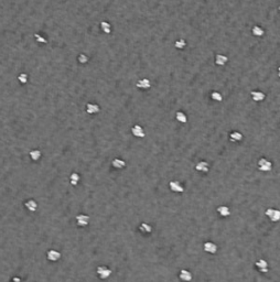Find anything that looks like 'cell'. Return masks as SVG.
I'll list each match as a JSON object with an SVG mask.
<instances>
[{
    "mask_svg": "<svg viewBox=\"0 0 280 282\" xmlns=\"http://www.w3.org/2000/svg\"><path fill=\"white\" fill-rule=\"evenodd\" d=\"M136 86L138 88H141V89H148V88L151 87V83L148 78H143L139 79V81L136 83Z\"/></svg>",
    "mask_w": 280,
    "mask_h": 282,
    "instance_id": "8fae6325",
    "label": "cell"
},
{
    "mask_svg": "<svg viewBox=\"0 0 280 282\" xmlns=\"http://www.w3.org/2000/svg\"><path fill=\"white\" fill-rule=\"evenodd\" d=\"M208 169H210V165H208V163L205 162V161H201V162H199L197 165H195V170L199 172H203V173L208 172Z\"/></svg>",
    "mask_w": 280,
    "mask_h": 282,
    "instance_id": "7c38bea8",
    "label": "cell"
},
{
    "mask_svg": "<svg viewBox=\"0 0 280 282\" xmlns=\"http://www.w3.org/2000/svg\"><path fill=\"white\" fill-rule=\"evenodd\" d=\"M256 267H257V269L260 271V272L262 273H267L269 271V268H268V262L266 261V260L264 259H260L258 260V261H256Z\"/></svg>",
    "mask_w": 280,
    "mask_h": 282,
    "instance_id": "8992f818",
    "label": "cell"
},
{
    "mask_svg": "<svg viewBox=\"0 0 280 282\" xmlns=\"http://www.w3.org/2000/svg\"><path fill=\"white\" fill-rule=\"evenodd\" d=\"M175 118H176V120H178L179 122H181V124H185V122L188 121V118H186L185 114L182 113V111H178L176 115H175Z\"/></svg>",
    "mask_w": 280,
    "mask_h": 282,
    "instance_id": "603a6c76",
    "label": "cell"
},
{
    "mask_svg": "<svg viewBox=\"0 0 280 282\" xmlns=\"http://www.w3.org/2000/svg\"><path fill=\"white\" fill-rule=\"evenodd\" d=\"M131 132H132V135L135 136V137H138V138H143L146 136L145 131H143V128L141 126H139V125H135V126L131 128Z\"/></svg>",
    "mask_w": 280,
    "mask_h": 282,
    "instance_id": "52a82bcc",
    "label": "cell"
},
{
    "mask_svg": "<svg viewBox=\"0 0 280 282\" xmlns=\"http://www.w3.org/2000/svg\"><path fill=\"white\" fill-rule=\"evenodd\" d=\"M79 175L77 173H72L71 174V176H70V181H71V184H73V185H77V183L79 182Z\"/></svg>",
    "mask_w": 280,
    "mask_h": 282,
    "instance_id": "d4e9b609",
    "label": "cell"
},
{
    "mask_svg": "<svg viewBox=\"0 0 280 282\" xmlns=\"http://www.w3.org/2000/svg\"><path fill=\"white\" fill-rule=\"evenodd\" d=\"M179 278H180L181 281L183 282H190L192 280V273L189 270H185V269H182L179 273Z\"/></svg>",
    "mask_w": 280,
    "mask_h": 282,
    "instance_id": "5b68a950",
    "label": "cell"
},
{
    "mask_svg": "<svg viewBox=\"0 0 280 282\" xmlns=\"http://www.w3.org/2000/svg\"><path fill=\"white\" fill-rule=\"evenodd\" d=\"M111 164H113V167L115 168V169H119V170L124 169V168L126 167V162H125L124 160H121V159H114Z\"/></svg>",
    "mask_w": 280,
    "mask_h": 282,
    "instance_id": "ac0fdd59",
    "label": "cell"
},
{
    "mask_svg": "<svg viewBox=\"0 0 280 282\" xmlns=\"http://www.w3.org/2000/svg\"><path fill=\"white\" fill-rule=\"evenodd\" d=\"M217 213H218L222 217H228L230 215L229 208H228L227 206H225V205L218 206V207H217Z\"/></svg>",
    "mask_w": 280,
    "mask_h": 282,
    "instance_id": "2e32d148",
    "label": "cell"
},
{
    "mask_svg": "<svg viewBox=\"0 0 280 282\" xmlns=\"http://www.w3.org/2000/svg\"><path fill=\"white\" fill-rule=\"evenodd\" d=\"M46 256H48V259L50 261H57L61 258V253L57 250H49Z\"/></svg>",
    "mask_w": 280,
    "mask_h": 282,
    "instance_id": "4fadbf2b",
    "label": "cell"
},
{
    "mask_svg": "<svg viewBox=\"0 0 280 282\" xmlns=\"http://www.w3.org/2000/svg\"><path fill=\"white\" fill-rule=\"evenodd\" d=\"M229 139L233 142H238V141L243 140V135L238 131H234V132L229 133Z\"/></svg>",
    "mask_w": 280,
    "mask_h": 282,
    "instance_id": "e0dca14e",
    "label": "cell"
},
{
    "mask_svg": "<svg viewBox=\"0 0 280 282\" xmlns=\"http://www.w3.org/2000/svg\"><path fill=\"white\" fill-rule=\"evenodd\" d=\"M78 62L81 64H86L88 62V57L85 54H79L78 55Z\"/></svg>",
    "mask_w": 280,
    "mask_h": 282,
    "instance_id": "f1b7e54d",
    "label": "cell"
},
{
    "mask_svg": "<svg viewBox=\"0 0 280 282\" xmlns=\"http://www.w3.org/2000/svg\"><path fill=\"white\" fill-rule=\"evenodd\" d=\"M86 111H87L88 114H90V115L97 114V113H100V106L96 105V104H92V103H89V104L86 105Z\"/></svg>",
    "mask_w": 280,
    "mask_h": 282,
    "instance_id": "5bb4252c",
    "label": "cell"
},
{
    "mask_svg": "<svg viewBox=\"0 0 280 282\" xmlns=\"http://www.w3.org/2000/svg\"><path fill=\"white\" fill-rule=\"evenodd\" d=\"M97 274L100 279H107V278L110 277L111 274V270L108 269L107 267L105 266H100L97 268Z\"/></svg>",
    "mask_w": 280,
    "mask_h": 282,
    "instance_id": "3957f363",
    "label": "cell"
},
{
    "mask_svg": "<svg viewBox=\"0 0 280 282\" xmlns=\"http://www.w3.org/2000/svg\"><path fill=\"white\" fill-rule=\"evenodd\" d=\"M185 45H186V42H185V40H183V39H179V40H176L175 43H174V46H175L176 49H184Z\"/></svg>",
    "mask_w": 280,
    "mask_h": 282,
    "instance_id": "484cf974",
    "label": "cell"
},
{
    "mask_svg": "<svg viewBox=\"0 0 280 282\" xmlns=\"http://www.w3.org/2000/svg\"><path fill=\"white\" fill-rule=\"evenodd\" d=\"M203 248H204V251L207 253H215L217 251V246L214 244V242H205V244L203 245Z\"/></svg>",
    "mask_w": 280,
    "mask_h": 282,
    "instance_id": "30bf717a",
    "label": "cell"
},
{
    "mask_svg": "<svg viewBox=\"0 0 280 282\" xmlns=\"http://www.w3.org/2000/svg\"><path fill=\"white\" fill-rule=\"evenodd\" d=\"M251 33L256 36H262L265 33V31L262 28L259 27V25H255V27H253V29H251Z\"/></svg>",
    "mask_w": 280,
    "mask_h": 282,
    "instance_id": "44dd1931",
    "label": "cell"
},
{
    "mask_svg": "<svg viewBox=\"0 0 280 282\" xmlns=\"http://www.w3.org/2000/svg\"><path fill=\"white\" fill-rule=\"evenodd\" d=\"M211 97H212V99L215 100V102H222V99H223V96H222V94L218 92H213Z\"/></svg>",
    "mask_w": 280,
    "mask_h": 282,
    "instance_id": "4316f807",
    "label": "cell"
},
{
    "mask_svg": "<svg viewBox=\"0 0 280 282\" xmlns=\"http://www.w3.org/2000/svg\"><path fill=\"white\" fill-rule=\"evenodd\" d=\"M279 10H280V6H279Z\"/></svg>",
    "mask_w": 280,
    "mask_h": 282,
    "instance_id": "1f68e13d",
    "label": "cell"
},
{
    "mask_svg": "<svg viewBox=\"0 0 280 282\" xmlns=\"http://www.w3.org/2000/svg\"><path fill=\"white\" fill-rule=\"evenodd\" d=\"M24 205H25V207H27V210H30V212H34V210H36V207H38V204H36V202L33 201V200L27 201Z\"/></svg>",
    "mask_w": 280,
    "mask_h": 282,
    "instance_id": "ffe728a7",
    "label": "cell"
},
{
    "mask_svg": "<svg viewBox=\"0 0 280 282\" xmlns=\"http://www.w3.org/2000/svg\"><path fill=\"white\" fill-rule=\"evenodd\" d=\"M41 156H42V153H41V151L38 149L31 150V151H30V158H31L33 161H38L39 159L41 158Z\"/></svg>",
    "mask_w": 280,
    "mask_h": 282,
    "instance_id": "7402d4cb",
    "label": "cell"
},
{
    "mask_svg": "<svg viewBox=\"0 0 280 282\" xmlns=\"http://www.w3.org/2000/svg\"><path fill=\"white\" fill-rule=\"evenodd\" d=\"M100 29H102L103 32H105V33H110L111 31V27L110 24H109L108 22H106V21H102L100 22Z\"/></svg>",
    "mask_w": 280,
    "mask_h": 282,
    "instance_id": "cb8c5ba5",
    "label": "cell"
},
{
    "mask_svg": "<svg viewBox=\"0 0 280 282\" xmlns=\"http://www.w3.org/2000/svg\"><path fill=\"white\" fill-rule=\"evenodd\" d=\"M169 187L170 190L174 193H183V191H184V187L179 181H171L169 183Z\"/></svg>",
    "mask_w": 280,
    "mask_h": 282,
    "instance_id": "277c9868",
    "label": "cell"
},
{
    "mask_svg": "<svg viewBox=\"0 0 280 282\" xmlns=\"http://www.w3.org/2000/svg\"><path fill=\"white\" fill-rule=\"evenodd\" d=\"M76 221H77V225L81 226V227H85V226L88 225L89 223V217L87 215H77L76 216Z\"/></svg>",
    "mask_w": 280,
    "mask_h": 282,
    "instance_id": "9c48e42d",
    "label": "cell"
},
{
    "mask_svg": "<svg viewBox=\"0 0 280 282\" xmlns=\"http://www.w3.org/2000/svg\"><path fill=\"white\" fill-rule=\"evenodd\" d=\"M34 38H35V40L38 41V42H40V43H46L48 42V41H46V39L45 38H43V36H41L40 34H34Z\"/></svg>",
    "mask_w": 280,
    "mask_h": 282,
    "instance_id": "f546056e",
    "label": "cell"
},
{
    "mask_svg": "<svg viewBox=\"0 0 280 282\" xmlns=\"http://www.w3.org/2000/svg\"><path fill=\"white\" fill-rule=\"evenodd\" d=\"M278 76L280 77V66H279V67H278Z\"/></svg>",
    "mask_w": 280,
    "mask_h": 282,
    "instance_id": "4dcf8cb0",
    "label": "cell"
},
{
    "mask_svg": "<svg viewBox=\"0 0 280 282\" xmlns=\"http://www.w3.org/2000/svg\"><path fill=\"white\" fill-rule=\"evenodd\" d=\"M18 79L21 84H25L28 82V75L25 73H22V74H20L18 76Z\"/></svg>",
    "mask_w": 280,
    "mask_h": 282,
    "instance_id": "83f0119b",
    "label": "cell"
},
{
    "mask_svg": "<svg viewBox=\"0 0 280 282\" xmlns=\"http://www.w3.org/2000/svg\"><path fill=\"white\" fill-rule=\"evenodd\" d=\"M266 216L270 219L271 221L276 223V221H280V210H275V208H268L266 210Z\"/></svg>",
    "mask_w": 280,
    "mask_h": 282,
    "instance_id": "7a4b0ae2",
    "label": "cell"
},
{
    "mask_svg": "<svg viewBox=\"0 0 280 282\" xmlns=\"http://www.w3.org/2000/svg\"><path fill=\"white\" fill-rule=\"evenodd\" d=\"M139 229H140V231L143 232V234H150V232L152 231V227L147 223H141L140 224Z\"/></svg>",
    "mask_w": 280,
    "mask_h": 282,
    "instance_id": "d6986e66",
    "label": "cell"
},
{
    "mask_svg": "<svg viewBox=\"0 0 280 282\" xmlns=\"http://www.w3.org/2000/svg\"><path fill=\"white\" fill-rule=\"evenodd\" d=\"M250 96L253 98L254 102H262V100L266 98V95H265V93L260 92V90H253L250 93Z\"/></svg>",
    "mask_w": 280,
    "mask_h": 282,
    "instance_id": "ba28073f",
    "label": "cell"
},
{
    "mask_svg": "<svg viewBox=\"0 0 280 282\" xmlns=\"http://www.w3.org/2000/svg\"><path fill=\"white\" fill-rule=\"evenodd\" d=\"M258 169L262 172H269L272 169V163L267 160V159L261 158L258 160Z\"/></svg>",
    "mask_w": 280,
    "mask_h": 282,
    "instance_id": "6da1fadb",
    "label": "cell"
},
{
    "mask_svg": "<svg viewBox=\"0 0 280 282\" xmlns=\"http://www.w3.org/2000/svg\"><path fill=\"white\" fill-rule=\"evenodd\" d=\"M228 61L227 56L226 55H223V54H216V56H215V64L218 66H223L226 64V62Z\"/></svg>",
    "mask_w": 280,
    "mask_h": 282,
    "instance_id": "9a60e30c",
    "label": "cell"
}]
</instances>
